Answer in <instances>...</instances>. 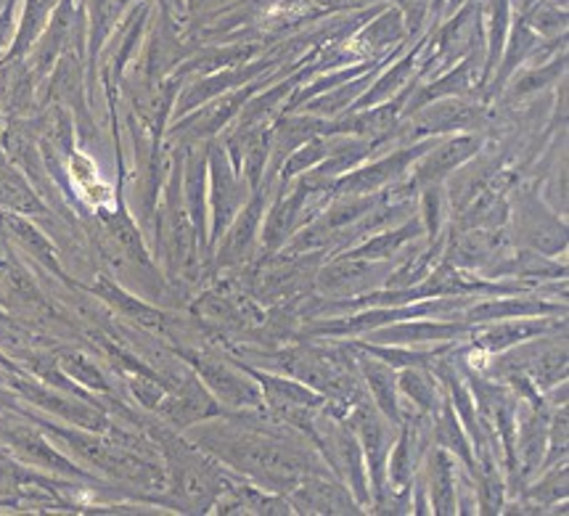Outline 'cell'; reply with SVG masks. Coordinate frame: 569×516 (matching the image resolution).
I'll return each mask as SVG.
<instances>
[{"mask_svg":"<svg viewBox=\"0 0 569 516\" xmlns=\"http://www.w3.org/2000/svg\"><path fill=\"white\" fill-rule=\"evenodd\" d=\"M467 331V326L461 324H402V326H390V329H381L373 334V339L381 341V345H413V341H446L456 339L458 334Z\"/></svg>","mask_w":569,"mask_h":516,"instance_id":"26","label":"cell"},{"mask_svg":"<svg viewBox=\"0 0 569 516\" xmlns=\"http://www.w3.org/2000/svg\"><path fill=\"white\" fill-rule=\"evenodd\" d=\"M356 424H358V435L363 439L366 456H369V472L373 479V487L381 495L385 490V462H387V450H390V437H387L385 424L379 421V416H373L369 408H360L356 414Z\"/></svg>","mask_w":569,"mask_h":516,"instance_id":"18","label":"cell"},{"mask_svg":"<svg viewBox=\"0 0 569 516\" xmlns=\"http://www.w3.org/2000/svg\"><path fill=\"white\" fill-rule=\"evenodd\" d=\"M421 228L416 226V222H408L406 228H395V231H387L377 236V239L360 244V247L352 249V252H347L350 257H363V260H385V257H392L398 249L406 244L408 239H413V236H419Z\"/></svg>","mask_w":569,"mask_h":516,"instance_id":"33","label":"cell"},{"mask_svg":"<svg viewBox=\"0 0 569 516\" xmlns=\"http://www.w3.org/2000/svg\"><path fill=\"white\" fill-rule=\"evenodd\" d=\"M9 366H17V363H11V360L3 355V350H0V368H9Z\"/></svg>","mask_w":569,"mask_h":516,"instance_id":"44","label":"cell"},{"mask_svg":"<svg viewBox=\"0 0 569 516\" xmlns=\"http://www.w3.org/2000/svg\"><path fill=\"white\" fill-rule=\"evenodd\" d=\"M316 3L326 6V9H358V6L371 3V0H316Z\"/></svg>","mask_w":569,"mask_h":516,"instance_id":"42","label":"cell"},{"mask_svg":"<svg viewBox=\"0 0 569 516\" xmlns=\"http://www.w3.org/2000/svg\"><path fill=\"white\" fill-rule=\"evenodd\" d=\"M427 149H432V143H416V146H408V149L395 151V155L379 159V162L363 167V170H356L352 176L339 180L337 191L345 194V197H363V194H377L387 183L398 180L402 172H406L408 167L416 162V159L425 155Z\"/></svg>","mask_w":569,"mask_h":516,"instance_id":"6","label":"cell"},{"mask_svg":"<svg viewBox=\"0 0 569 516\" xmlns=\"http://www.w3.org/2000/svg\"><path fill=\"white\" fill-rule=\"evenodd\" d=\"M536 46H538V34L530 30V24H527L522 17H517V24H513L509 43L503 46V59L498 61L501 67H498L496 80H492V93H498V90L503 88V82L517 72V67L530 59V53L536 51Z\"/></svg>","mask_w":569,"mask_h":516,"instance_id":"27","label":"cell"},{"mask_svg":"<svg viewBox=\"0 0 569 516\" xmlns=\"http://www.w3.org/2000/svg\"><path fill=\"white\" fill-rule=\"evenodd\" d=\"M482 48H485V43L471 48V51L467 53V59H463L456 69H450L448 75H442L440 80L429 82V86H421L419 93L408 101V109L416 111V109L427 107V103L435 99H453V96L467 93L471 86H477V80H480V75L485 69Z\"/></svg>","mask_w":569,"mask_h":516,"instance_id":"13","label":"cell"},{"mask_svg":"<svg viewBox=\"0 0 569 516\" xmlns=\"http://www.w3.org/2000/svg\"><path fill=\"white\" fill-rule=\"evenodd\" d=\"M565 61H567L565 53H561L559 59H553L548 67H540V69H536V72L527 75V78L517 80V88H513V96H525V93H532V90H540V88L551 86L553 80L565 75V69H567Z\"/></svg>","mask_w":569,"mask_h":516,"instance_id":"36","label":"cell"},{"mask_svg":"<svg viewBox=\"0 0 569 516\" xmlns=\"http://www.w3.org/2000/svg\"><path fill=\"white\" fill-rule=\"evenodd\" d=\"M485 120V109L475 103L453 99H440L432 107L416 109V125L419 130L429 132H448V130H469L477 128Z\"/></svg>","mask_w":569,"mask_h":516,"instance_id":"14","label":"cell"},{"mask_svg":"<svg viewBox=\"0 0 569 516\" xmlns=\"http://www.w3.org/2000/svg\"><path fill=\"white\" fill-rule=\"evenodd\" d=\"M471 385H475L477 403H480L482 414L488 418L485 424H492L498 435H501L506 456H509V464L513 469V464H517V456H513V429H517V414H519L517 395H511L506 387L477 379V376L471 379Z\"/></svg>","mask_w":569,"mask_h":516,"instance_id":"9","label":"cell"},{"mask_svg":"<svg viewBox=\"0 0 569 516\" xmlns=\"http://www.w3.org/2000/svg\"><path fill=\"white\" fill-rule=\"evenodd\" d=\"M385 268L373 265V260L363 257H350L339 260L323 270L318 284L323 291H335V295H356L360 289H369L377 278H385Z\"/></svg>","mask_w":569,"mask_h":516,"instance_id":"16","label":"cell"},{"mask_svg":"<svg viewBox=\"0 0 569 516\" xmlns=\"http://www.w3.org/2000/svg\"><path fill=\"white\" fill-rule=\"evenodd\" d=\"M421 51H425V43L416 46L413 51L406 56V59L398 61V64H392L390 72H387L381 80H377V86H373V88L369 90V93L360 96V99L356 101V109H371L373 103L385 101L387 96L400 93V88L411 82V75H413L416 64H419V53H421Z\"/></svg>","mask_w":569,"mask_h":516,"instance_id":"29","label":"cell"},{"mask_svg":"<svg viewBox=\"0 0 569 516\" xmlns=\"http://www.w3.org/2000/svg\"><path fill=\"white\" fill-rule=\"evenodd\" d=\"M149 435L154 437L164 456V487H170V506L183 512H207L218 498L223 479L204 453H199L189 439L178 437L176 431L164 429L157 421H141Z\"/></svg>","mask_w":569,"mask_h":516,"instance_id":"2","label":"cell"},{"mask_svg":"<svg viewBox=\"0 0 569 516\" xmlns=\"http://www.w3.org/2000/svg\"><path fill=\"white\" fill-rule=\"evenodd\" d=\"M366 350L379 355L381 360L390 363V366H413V368H421L427 366V363H437V358H440L442 353H446V347H440V350L435 353H411V350H385V347H371V345H363Z\"/></svg>","mask_w":569,"mask_h":516,"instance_id":"38","label":"cell"},{"mask_svg":"<svg viewBox=\"0 0 569 516\" xmlns=\"http://www.w3.org/2000/svg\"><path fill=\"white\" fill-rule=\"evenodd\" d=\"M540 312H561L557 305L548 302H532V299H503V302H485L469 310V320H498V318H532Z\"/></svg>","mask_w":569,"mask_h":516,"instance_id":"31","label":"cell"},{"mask_svg":"<svg viewBox=\"0 0 569 516\" xmlns=\"http://www.w3.org/2000/svg\"><path fill=\"white\" fill-rule=\"evenodd\" d=\"M0 212L24 215V218H48V205L40 199L24 172L0 151Z\"/></svg>","mask_w":569,"mask_h":516,"instance_id":"12","label":"cell"},{"mask_svg":"<svg viewBox=\"0 0 569 516\" xmlns=\"http://www.w3.org/2000/svg\"><path fill=\"white\" fill-rule=\"evenodd\" d=\"M0 231L9 241L17 244L24 255H30L40 268H46L48 274L67 278L64 268H61V255L59 249L53 247V241L34 226L32 220H27L24 215L13 212H0Z\"/></svg>","mask_w":569,"mask_h":516,"instance_id":"7","label":"cell"},{"mask_svg":"<svg viewBox=\"0 0 569 516\" xmlns=\"http://www.w3.org/2000/svg\"><path fill=\"white\" fill-rule=\"evenodd\" d=\"M408 38L406 24H402V17L398 9H387L377 22H371L369 27H363L358 34L356 43L360 48H366L369 53H379L385 48H392L395 43H402Z\"/></svg>","mask_w":569,"mask_h":516,"instance_id":"30","label":"cell"},{"mask_svg":"<svg viewBox=\"0 0 569 516\" xmlns=\"http://www.w3.org/2000/svg\"><path fill=\"white\" fill-rule=\"evenodd\" d=\"M437 443L446 445L448 450H456L458 458H463L469 469H475V458H471L467 435H463V431L458 429L456 414H453V410H450L448 406H446V410H442L440 424H437Z\"/></svg>","mask_w":569,"mask_h":516,"instance_id":"35","label":"cell"},{"mask_svg":"<svg viewBox=\"0 0 569 516\" xmlns=\"http://www.w3.org/2000/svg\"><path fill=\"white\" fill-rule=\"evenodd\" d=\"M482 141L477 136H458L450 141L435 146V151H425L419 159V167L413 172V186H437L442 178H448L456 167L469 162L480 151Z\"/></svg>","mask_w":569,"mask_h":516,"instance_id":"8","label":"cell"},{"mask_svg":"<svg viewBox=\"0 0 569 516\" xmlns=\"http://www.w3.org/2000/svg\"><path fill=\"white\" fill-rule=\"evenodd\" d=\"M88 17V75L93 72L101 48L136 0H82Z\"/></svg>","mask_w":569,"mask_h":516,"instance_id":"15","label":"cell"},{"mask_svg":"<svg viewBox=\"0 0 569 516\" xmlns=\"http://www.w3.org/2000/svg\"><path fill=\"white\" fill-rule=\"evenodd\" d=\"M482 0H467L448 24L437 30V51L421 67V75L453 67L456 59L467 56L471 48L482 46Z\"/></svg>","mask_w":569,"mask_h":516,"instance_id":"4","label":"cell"},{"mask_svg":"<svg viewBox=\"0 0 569 516\" xmlns=\"http://www.w3.org/2000/svg\"><path fill=\"white\" fill-rule=\"evenodd\" d=\"M291 498H295V504L300 506L302 512H321V514L356 512V508H352L350 495H345L342 487L316 483V479H305Z\"/></svg>","mask_w":569,"mask_h":516,"instance_id":"25","label":"cell"},{"mask_svg":"<svg viewBox=\"0 0 569 516\" xmlns=\"http://www.w3.org/2000/svg\"><path fill=\"white\" fill-rule=\"evenodd\" d=\"M553 326L551 320H540V318H513L509 324H501V326H490V329H485L480 334H475V341L477 347H482V350L488 353H503L509 350L511 345H517V341H525V339H532V337H540V334L551 331Z\"/></svg>","mask_w":569,"mask_h":516,"instance_id":"17","label":"cell"},{"mask_svg":"<svg viewBox=\"0 0 569 516\" xmlns=\"http://www.w3.org/2000/svg\"><path fill=\"white\" fill-rule=\"evenodd\" d=\"M398 385L408 397H413L416 406L437 414V408H440V397H437L435 381H429V376L421 371V368H408V371L398 379Z\"/></svg>","mask_w":569,"mask_h":516,"instance_id":"34","label":"cell"},{"mask_svg":"<svg viewBox=\"0 0 569 516\" xmlns=\"http://www.w3.org/2000/svg\"><path fill=\"white\" fill-rule=\"evenodd\" d=\"M548 424L543 410L538 408V403H532V408L522 410V437H519V445H522V462H525V474L538 469L540 462H543L546 443H548Z\"/></svg>","mask_w":569,"mask_h":516,"instance_id":"28","label":"cell"},{"mask_svg":"<svg viewBox=\"0 0 569 516\" xmlns=\"http://www.w3.org/2000/svg\"><path fill=\"white\" fill-rule=\"evenodd\" d=\"M400 6L402 24H406L408 38H419L421 30H425V22L432 11V0H395Z\"/></svg>","mask_w":569,"mask_h":516,"instance_id":"39","label":"cell"},{"mask_svg":"<svg viewBox=\"0 0 569 516\" xmlns=\"http://www.w3.org/2000/svg\"><path fill=\"white\" fill-rule=\"evenodd\" d=\"M189 437L201 450L212 453L220 462L247 472L270 487L295 485L310 474V458L279 439H270L257 431H239L228 424H204L189 431Z\"/></svg>","mask_w":569,"mask_h":516,"instance_id":"1","label":"cell"},{"mask_svg":"<svg viewBox=\"0 0 569 516\" xmlns=\"http://www.w3.org/2000/svg\"><path fill=\"white\" fill-rule=\"evenodd\" d=\"M180 358H186L197 368L199 379L212 389L220 400L231 406H260V389H257L247 376H241L226 360L212 358L201 350H180Z\"/></svg>","mask_w":569,"mask_h":516,"instance_id":"5","label":"cell"},{"mask_svg":"<svg viewBox=\"0 0 569 516\" xmlns=\"http://www.w3.org/2000/svg\"><path fill=\"white\" fill-rule=\"evenodd\" d=\"M3 6H6V0H0V9H3Z\"/></svg>","mask_w":569,"mask_h":516,"instance_id":"45","label":"cell"},{"mask_svg":"<svg viewBox=\"0 0 569 516\" xmlns=\"http://www.w3.org/2000/svg\"><path fill=\"white\" fill-rule=\"evenodd\" d=\"M331 149H326L321 141H310V143H302L300 149L291 151V157L287 159V165H283V180H291L297 176V172H302L305 167H313L316 162H321V159L329 155Z\"/></svg>","mask_w":569,"mask_h":516,"instance_id":"37","label":"cell"},{"mask_svg":"<svg viewBox=\"0 0 569 516\" xmlns=\"http://www.w3.org/2000/svg\"><path fill=\"white\" fill-rule=\"evenodd\" d=\"M308 194H310V180L305 178L291 197L281 199L279 205L273 207V212L268 215L266 234H262L266 236L268 249H279L281 244H287L291 231H295V226L302 218V209H305V201H308Z\"/></svg>","mask_w":569,"mask_h":516,"instance_id":"19","label":"cell"},{"mask_svg":"<svg viewBox=\"0 0 569 516\" xmlns=\"http://www.w3.org/2000/svg\"><path fill=\"white\" fill-rule=\"evenodd\" d=\"M57 358V366L64 371L74 385L90 389V393L99 395H112V385H109V376L96 366L93 358H88L86 353L72 350V347H64V350L53 353Z\"/></svg>","mask_w":569,"mask_h":516,"instance_id":"24","label":"cell"},{"mask_svg":"<svg viewBox=\"0 0 569 516\" xmlns=\"http://www.w3.org/2000/svg\"><path fill=\"white\" fill-rule=\"evenodd\" d=\"M159 6V11L164 13V17L172 19V22H180L186 13V0H154Z\"/></svg>","mask_w":569,"mask_h":516,"instance_id":"41","label":"cell"},{"mask_svg":"<svg viewBox=\"0 0 569 516\" xmlns=\"http://www.w3.org/2000/svg\"><path fill=\"white\" fill-rule=\"evenodd\" d=\"M207 167L212 176V244L220 241V236L231 226L236 207H239V191H236V178L231 165L220 146L207 149Z\"/></svg>","mask_w":569,"mask_h":516,"instance_id":"11","label":"cell"},{"mask_svg":"<svg viewBox=\"0 0 569 516\" xmlns=\"http://www.w3.org/2000/svg\"><path fill=\"white\" fill-rule=\"evenodd\" d=\"M390 477L392 483L398 487H408V479H411L413 474V458H411V437L402 435L400 443H398V450L392 453L390 458Z\"/></svg>","mask_w":569,"mask_h":516,"instance_id":"40","label":"cell"},{"mask_svg":"<svg viewBox=\"0 0 569 516\" xmlns=\"http://www.w3.org/2000/svg\"><path fill=\"white\" fill-rule=\"evenodd\" d=\"M366 381H369L377 406L390 424H400V406H398V374L390 363H379L371 358H360Z\"/></svg>","mask_w":569,"mask_h":516,"instance_id":"21","label":"cell"},{"mask_svg":"<svg viewBox=\"0 0 569 516\" xmlns=\"http://www.w3.org/2000/svg\"><path fill=\"white\" fill-rule=\"evenodd\" d=\"M90 291H93L96 297H101L103 302H109L117 312H122L124 318L133 320L136 326H141L143 331H151L157 334V337H170L172 334V318L168 312L151 308V305L141 302V299L128 295V291L120 289L114 281H109L107 276H101L99 281L90 286Z\"/></svg>","mask_w":569,"mask_h":516,"instance_id":"10","label":"cell"},{"mask_svg":"<svg viewBox=\"0 0 569 516\" xmlns=\"http://www.w3.org/2000/svg\"><path fill=\"white\" fill-rule=\"evenodd\" d=\"M511 3H513V6H517V17H525V13H527V11H530V9H532V6H536V3H538V0H511Z\"/></svg>","mask_w":569,"mask_h":516,"instance_id":"43","label":"cell"},{"mask_svg":"<svg viewBox=\"0 0 569 516\" xmlns=\"http://www.w3.org/2000/svg\"><path fill=\"white\" fill-rule=\"evenodd\" d=\"M522 231L527 236V241L543 255H553L559 249H565L567 236H565V226L553 222L551 215L546 209H540L536 199H530L525 205L522 212Z\"/></svg>","mask_w":569,"mask_h":516,"instance_id":"20","label":"cell"},{"mask_svg":"<svg viewBox=\"0 0 569 516\" xmlns=\"http://www.w3.org/2000/svg\"><path fill=\"white\" fill-rule=\"evenodd\" d=\"M247 371L252 374L257 381H260L262 393H266V400L273 408L308 410V408L321 406V397H318L316 393H310L308 387L297 385V381H287V379H279V376H268V374L252 371V368H247Z\"/></svg>","mask_w":569,"mask_h":516,"instance_id":"22","label":"cell"},{"mask_svg":"<svg viewBox=\"0 0 569 516\" xmlns=\"http://www.w3.org/2000/svg\"><path fill=\"white\" fill-rule=\"evenodd\" d=\"M260 220H262V194H257V197L252 199V205H249L244 212L239 215V220L233 222L231 231L226 234L223 247H220V252H218V265H233L247 255V249L254 239V231H257V226H260Z\"/></svg>","mask_w":569,"mask_h":516,"instance_id":"23","label":"cell"},{"mask_svg":"<svg viewBox=\"0 0 569 516\" xmlns=\"http://www.w3.org/2000/svg\"><path fill=\"white\" fill-rule=\"evenodd\" d=\"M0 443L9 445V450L19 458L24 466H34V469H46L53 474H61V477L69 479H82V483H90L93 474L82 469L67 458L64 453H59L48 443V435L40 427H34L30 418L22 416V421H13L6 414H0Z\"/></svg>","mask_w":569,"mask_h":516,"instance_id":"3","label":"cell"},{"mask_svg":"<svg viewBox=\"0 0 569 516\" xmlns=\"http://www.w3.org/2000/svg\"><path fill=\"white\" fill-rule=\"evenodd\" d=\"M456 477L448 453L437 450L432 456V500L440 514L456 512Z\"/></svg>","mask_w":569,"mask_h":516,"instance_id":"32","label":"cell"}]
</instances>
